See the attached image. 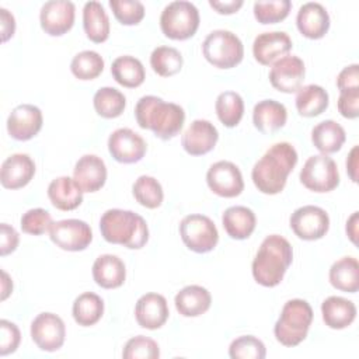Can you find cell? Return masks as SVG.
I'll list each match as a JSON object with an SVG mask.
<instances>
[{
	"label": "cell",
	"instance_id": "obj_35",
	"mask_svg": "<svg viewBox=\"0 0 359 359\" xmlns=\"http://www.w3.org/2000/svg\"><path fill=\"white\" fill-rule=\"evenodd\" d=\"M72 314L79 325H94L101 320L104 314V302L98 294L93 292H84L74 299Z\"/></svg>",
	"mask_w": 359,
	"mask_h": 359
},
{
	"label": "cell",
	"instance_id": "obj_42",
	"mask_svg": "<svg viewBox=\"0 0 359 359\" xmlns=\"http://www.w3.org/2000/svg\"><path fill=\"white\" fill-rule=\"evenodd\" d=\"M292 8L290 0H273V1H255L254 17L261 24H275L285 20Z\"/></svg>",
	"mask_w": 359,
	"mask_h": 359
},
{
	"label": "cell",
	"instance_id": "obj_32",
	"mask_svg": "<svg viewBox=\"0 0 359 359\" xmlns=\"http://www.w3.org/2000/svg\"><path fill=\"white\" fill-rule=\"evenodd\" d=\"M330 283L346 293H356L359 289V264L355 257H342L335 261L328 272Z\"/></svg>",
	"mask_w": 359,
	"mask_h": 359
},
{
	"label": "cell",
	"instance_id": "obj_16",
	"mask_svg": "<svg viewBox=\"0 0 359 359\" xmlns=\"http://www.w3.org/2000/svg\"><path fill=\"white\" fill-rule=\"evenodd\" d=\"M76 7L69 0H49L43 3L39 13L42 29L50 36H60L72 29Z\"/></svg>",
	"mask_w": 359,
	"mask_h": 359
},
{
	"label": "cell",
	"instance_id": "obj_12",
	"mask_svg": "<svg viewBox=\"0 0 359 359\" xmlns=\"http://www.w3.org/2000/svg\"><path fill=\"white\" fill-rule=\"evenodd\" d=\"M209 189L222 198L238 196L244 189V180L240 168L227 160L213 163L206 172Z\"/></svg>",
	"mask_w": 359,
	"mask_h": 359
},
{
	"label": "cell",
	"instance_id": "obj_36",
	"mask_svg": "<svg viewBox=\"0 0 359 359\" xmlns=\"http://www.w3.org/2000/svg\"><path fill=\"white\" fill-rule=\"evenodd\" d=\"M215 111L224 126L234 128L240 123L244 115L243 97L236 91H223L216 98Z\"/></svg>",
	"mask_w": 359,
	"mask_h": 359
},
{
	"label": "cell",
	"instance_id": "obj_1",
	"mask_svg": "<svg viewBox=\"0 0 359 359\" xmlns=\"http://www.w3.org/2000/svg\"><path fill=\"white\" fill-rule=\"evenodd\" d=\"M297 158V151L290 143L272 144L252 167L251 178L255 188L266 195H276L283 191Z\"/></svg>",
	"mask_w": 359,
	"mask_h": 359
},
{
	"label": "cell",
	"instance_id": "obj_26",
	"mask_svg": "<svg viewBox=\"0 0 359 359\" xmlns=\"http://www.w3.org/2000/svg\"><path fill=\"white\" fill-rule=\"evenodd\" d=\"M93 278L104 289H116L123 285L126 268L123 261L112 254L100 255L93 264Z\"/></svg>",
	"mask_w": 359,
	"mask_h": 359
},
{
	"label": "cell",
	"instance_id": "obj_27",
	"mask_svg": "<svg viewBox=\"0 0 359 359\" xmlns=\"http://www.w3.org/2000/svg\"><path fill=\"white\" fill-rule=\"evenodd\" d=\"M177 311L184 317H199L206 313L212 304L209 290L199 285L182 287L174 297Z\"/></svg>",
	"mask_w": 359,
	"mask_h": 359
},
{
	"label": "cell",
	"instance_id": "obj_17",
	"mask_svg": "<svg viewBox=\"0 0 359 359\" xmlns=\"http://www.w3.org/2000/svg\"><path fill=\"white\" fill-rule=\"evenodd\" d=\"M42 122V112L36 105L21 104L10 112L7 118V132L13 139L25 142L38 135Z\"/></svg>",
	"mask_w": 359,
	"mask_h": 359
},
{
	"label": "cell",
	"instance_id": "obj_21",
	"mask_svg": "<svg viewBox=\"0 0 359 359\" xmlns=\"http://www.w3.org/2000/svg\"><path fill=\"white\" fill-rule=\"evenodd\" d=\"M35 175V163L25 153L8 156L0 168V182L7 189H18L29 184Z\"/></svg>",
	"mask_w": 359,
	"mask_h": 359
},
{
	"label": "cell",
	"instance_id": "obj_13",
	"mask_svg": "<svg viewBox=\"0 0 359 359\" xmlns=\"http://www.w3.org/2000/svg\"><path fill=\"white\" fill-rule=\"evenodd\" d=\"M66 327L63 320L53 313H41L31 323V338L45 352H55L65 344Z\"/></svg>",
	"mask_w": 359,
	"mask_h": 359
},
{
	"label": "cell",
	"instance_id": "obj_4",
	"mask_svg": "<svg viewBox=\"0 0 359 359\" xmlns=\"http://www.w3.org/2000/svg\"><path fill=\"white\" fill-rule=\"evenodd\" d=\"M100 231L105 241L125 245L129 250H140L149 240L146 220L132 210H105L100 219Z\"/></svg>",
	"mask_w": 359,
	"mask_h": 359
},
{
	"label": "cell",
	"instance_id": "obj_15",
	"mask_svg": "<svg viewBox=\"0 0 359 359\" xmlns=\"http://www.w3.org/2000/svg\"><path fill=\"white\" fill-rule=\"evenodd\" d=\"M146 142L143 137L129 128H119L108 137V150L114 160L122 164H133L140 161L146 154Z\"/></svg>",
	"mask_w": 359,
	"mask_h": 359
},
{
	"label": "cell",
	"instance_id": "obj_49",
	"mask_svg": "<svg viewBox=\"0 0 359 359\" xmlns=\"http://www.w3.org/2000/svg\"><path fill=\"white\" fill-rule=\"evenodd\" d=\"M18 241H20V237L15 229L7 223H1L0 224V254L4 257L15 251Z\"/></svg>",
	"mask_w": 359,
	"mask_h": 359
},
{
	"label": "cell",
	"instance_id": "obj_8",
	"mask_svg": "<svg viewBox=\"0 0 359 359\" xmlns=\"http://www.w3.org/2000/svg\"><path fill=\"white\" fill-rule=\"evenodd\" d=\"M180 236L187 248L198 254L212 251L219 241V231L213 220L199 213L188 215L181 220Z\"/></svg>",
	"mask_w": 359,
	"mask_h": 359
},
{
	"label": "cell",
	"instance_id": "obj_14",
	"mask_svg": "<svg viewBox=\"0 0 359 359\" xmlns=\"http://www.w3.org/2000/svg\"><path fill=\"white\" fill-rule=\"evenodd\" d=\"M304 62L294 55H286L276 60L269 72V81L280 93H296L304 80Z\"/></svg>",
	"mask_w": 359,
	"mask_h": 359
},
{
	"label": "cell",
	"instance_id": "obj_52",
	"mask_svg": "<svg viewBox=\"0 0 359 359\" xmlns=\"http://www.w3.org/2000/svg\"><path fill=\"white\" fill-rule=\"evenodd\" d=\"M346 171L353 182L358 181V146H353L346 158Z\"/></svg>",
	"mask_w": 359,
	"mask_h": 359
},
{
	"label": "cell",
	"instance_id": "obj_6",
	"mask_svg": "<svg viewBox=\"0 0 359 359\" xmlns=\"http://www.w3.org/2000/svg\"><path fill=\"white\" fill-rule=\"evenodd\" d=\"M205 59L219 69H231L244 57L241 39L227 29H215L208 34L202 43Z\"/></svg>",
	"mask_w": 359,
	"mask_h": 359
},
{
	"label": "cell",
	"instance_id": "obj_37",
	"mask_svg": "<svg viewBox=\"0 0 359 359\" xmlns=\"http://www.w3.org/2000/svg\"><path fill=\"white\" fill-rule=\"evenodd\" d=\"M93 105L100 116L112 119L118 118L123 112L126 107V98L119 90L114 87H101L94 94Z\"/></svg>",
	"mask_w": 359,
	"mask_h": 359
},
{
	"label": "cell",
	"instance_id": "obj_25",
	"mask_svg": "<svg viewBox=\"0 0 359 359\" xmlns=\"http://www.w3.org/2000/svg\"><path fill=\"white\" fill-rule=\"evenodd\" d=\"M48 198L56 209L67 212L81 205L83 191L74 178L63 175L50 181L48 185Z\"/></svg>",
	"mask_w": 359,
	"mask_h": 359
},
{
	"label": "cell",
	"instance_id": "obj_18",
	"mask_svg": "<svg viewBox=\"0 0 359 359\" xmlns=\"http://www.w3.org/2000/svg\"><path fill=\"white\" fill-rule=\"evenodd\" d=\"M292 49V39L283 31L262 32L255 36L252 43V55L255 60L264 66L273 65L286 56Z\"/></svg>",
	"mask_w": 359,
	"mask_h": 359
},
{
	"label": "cell",
	"instance_id": "obj_19",
	"mask_svg": "<svg viewBox=\"0 0 359 359\" xmlns=\"http://www.w3.org/2000/svg\"><path fill=\"white\" fill-rule=\"evenodd\" d=\"M219 140L216 126L206 119H195L182 133L181 144L191 156H203L213 150Z\"/></svg>",
	"mask_w": 359,
	"mask_h": 359
},
{
	"label": "cell",
	"instance_id": "obj_7",
	"mask_svg": "<svg viewBox=\"0 0 359 359\" xmlns=\"http://www.w3.org/2000/svg\"><path fill=\"white\" fill-rule=\"evenodd\" d=\"M199 11L191 1L177 0L168 3L160 15L163 34L175 41H184L195 35L199 27Z\"/></svg>",
	"mask_w": 359,
	"mask_h": 359
},
{
	"label": "cell",
	"instance_id": "obj_38",
	"mask_svg": "<svg viewBox=\"0 0 359 359\" xmlns=\"http://www.w3.org/2000/svg\"><path fill=\"white\" fill-rule=\"evenodd\" d=\"M184 59L178 49L172 46H157L150 55V66L161 77L177 74L182 67Z\"/></svg>",
	"mask_w": 359,
	"mask_h": 359
},
{
	"label": "cell",
	"instance_id": "obj_3",
	"mask_svg": "<svg viewBox=\"0 0 359 359\" xmlns=\"http://www.w3.org/2000/svg\"><path fill=\"white\" fill-rule=\"evenodd\" d=\"M292 261L293 248L290 243L279 234L266 236L252 259V276L257 283L273 287L282 282Z\"/></svg>",
	"mask_w": 359,
	"mask_h": 359
},
{
	"label": "cell",
	"instance_id": "obj_11",
	"mask_svg": "<svg viewBox=\"0 0 359 359\" xmlns=\"http://www.w3.org/2000/svg\"><path fill=\"white\" fill-rule=\"evenodd\" d=\"M289 223L293 233L306 241L323 238L330 229L328 213L323 208L314 205L297 208L292 213Z\"/></svg>",
	"mask_w": 359,
	"mask_h": 359
},
{
	"label": "cell",
	"instance_id": "obj_34",
	"mask_svg": "<svg viewBox=\"0 0 359 359\" xmlns=\"http://www.w3.org/2000/svg\"><path fill=\"white\" fill-rule=\"evenodd\" d=\"M111 74L118 84L128 88L139 87L146 77L142 62L130 55L116 57L111 65Z\"/></svg>",
	"mask_w": 359,
	"mask_h": 359
},
{
	"label": "cell",
	"instance_id": "obj_29",
	"mask_svg": "<svg viewBox=\"0 0 359 359\" xmlns=\"http://www.w3.org/2000/svg\"><path fill=\"white\" fill-rule=\"evenodd\" d=\"M222 223L226 233L234 240H245L255 230V213L247 206H230L222 215Z\"/></svg>",
	"mask_w": 359,
	"mask_h": 359
},
{
	"label": "cell",
	"instance_id": "obj_28",
	"mask_svg": "<svg viewBox=\"0 0 359 359\" xmlns=\"http://www.w3.org/2000/svg\"><path fill=\"white\" fill-rule=\"evenodd\" d=\"M323 321L332 330H344L356 318V306L341 296H330L321 304Z\"/></svg>",
	"mask_w": 359,
	"mask_h": 359
},
{
	"label": "cell",
	"instance_id": "obj_48",
	"mask_svg": "<svg viewBox=\"0 0 359 359\" xmlns=\"http://www.w3.org/2000/svg\"><path fill=\"white\" fill-rule=\"evenodd\" d=\"M337 87L339 88V93L359 88V65L358 63L349 65L339 72V74L337 76Z\"/></svg>",
	"mask_w": 359,
	"mask_h": 359
},
{
	"label": "cell",
	"instance_id": "obj_33",
	"mask_svg": "<svg viewBox=\"0 0 359 359\" xmlns=\"http://www.w3.org/2000/svg\"><path fill=\"white\" fill-rule=\"evenodd\" d=\"M328 93L318 84H307L296 91V109L299 115L313 118L323 114L328 108Z\"/></svg>",
	"mask_w": 359,
	"mask_h": 359
},
{
	"label": "cell",
	"instance_id": "obj_45",
	"mask_svg": "<svg viewBox=\"0 0 359 359\" xmlns=\"http://www.w3.org/2000/svg\"><path fill=\"white\" fill-rule=\"evenodd\" d=\"M52 224H53V220H52L50 213L42 208H35V209L27 210L21 216V220H20L21 230L24 233L32 234V236H41V234L49 231Z\"/></svg>",
	"mask_w": 359,
	"mask_h": 359
},
{
	"label": "cell",
	"instance_id": "obj_53",
	"mask_svg": "<svg viewBox=\"0 0 359 359\" xmlns=\"http://www.w3.org/2000/svg\"><path fill=\"white\" fill-rule=\"evenodd\" d=\"M346 236L353 244H358V212H353L346 220Z\"/></svg>",
	"mask_w": 359,
	"mask_h": 359
},
{
	"label": "cell",
	"instance_id": "obj_54",
	"mask_svg": "<svg viewBox=\"0 0 359 359\" xmlns=\"http://www.w3.org/2000/svg\"><path fill=\"white\" fill-rule=\"evenodd\" d=\"M13 292V282L6 271H1V300H6Z\"/></svg>",
	"mask_w": 359,
	"mask_h": 359
},
{
	"label": "cell",
	"instance_id": "obj_43",
	"mask_svg": "<svg viewBox=\"0 0 359 359\" xmlns=\"http://www.w3.org/2000/svg\"><path fill=\"white\" fill-rule=\"evenodd\" d=\"M160 356L158 344L144 335L130 338L122 351L125 359H157Z\"/></svg>",
	"mask_w": 359,
	"mask_h": 359
},
{
	"label": "cell",
	"instance_id": "obj_9",
	"mask_svg": "<svg viewBox=\"0 0 359 359\" xmlns=\"http://www.w3.org/2000/svg\"><path fill=\"white\" fill-rule=\"evenodd\" d=\"M300 182L313 192H330L339 185L337 163L327 154H316L306 160L299 174Z\"/></svg>",
	"mask_w": 359,
	"mask_h": 359
},
{
	"label": "cell",
	"instance_id": "obj_5",
	"mask_svg": "<svg viewBox=\"0 0 359 359\" xmlns=\"http://www.w3.org/2000/svg\"><path fill=\"white\" fill-rule=\"evenodd\" d=\"M313 321V309L303 299L287 300L273 327L275 338L287 348L297 346L309 334Z\"/></svg>",
	"mask_w": 359,
	"mask_h": 359
},
{
	"label": "cell",
	"instance_id": "obj_46",
	"mask_svg": "<svg viewBox=\"0 0 359 359\" xmlns=\"http://www.w3.org/2000/svg\"><path fill=\"white\" fill-rule=\"evenodd\" d=\"M20 341L21 332L18 327L8 320H0V356L15 352Z\"/></svg>",
	"mask_w": 359,
	"mask_h": 359
},
{
	"label": "cell",
	"instance_id": "obj_23",
	"mask_svg": "<svg viewBox=\"0 0 359 359\" xmlns=\"http://www.w3.org/2000/svg\"><path fill=\"white\" fill-rule=\"evenodd\" d=\"M296 25L303 36L320 39L330 29V14L323 4L309 1L300 6L296 15Z\"/></svg>",
	"mask_w": 359,
	"mask_h": 359
},
{
	"label": "cell",
	"instance_id": "obj_40",
	"mask_svg": "<svg viewBox=\"0 0 359 359\" xmlns=\"http://www.w3.org/2000/svg\"><path fill=\"white\" fill-rule=\"evenodd\" d=\"M70 70L79 80H93L102 73L104 59L95 50H81L72 59Z\"/></svg>",
	"mask_w": 359,
	"mask_h": 359
},
{
	"label": "cell",
	"instance_id": "obj_41",
	"mask_svg": "<svg viewBox=\"0 0 359 359\" xmlns=\"http://www.w3.org/2000/svg\"><path fill=\"white\" fill-rule=\"evenodd\" d=\"M266 348L264 342L254 335H241L231 341L229 356L231 359H264Z\"/></svg>",
	"mask_w": 359,
	"mask_h": 359
},
{
	"label": "cell",
	"instance_id": "obj_50",
	"mask_svg": "<svg viewBox=\"0 0 359 359\" xmlns=\"http://www.w3.org/2000/svg\"><path fill=\"white\" fill-rule=\"evenodd\" d=\"M0 25H1V41H8L15 32L14 15L4 7H0Z\"/></svg>",
	"mask_w": 359,
	"mask_h": 359
},
{
	"label": "cell",
	"instance_id": "obj_22",
	"mask_svg": "<svg viewBox=\"0 0 359 359\" xmlns=\"http://www.w3.org/2000/svg\"><path fill=\"white\" fill-rule=\"evenodd\" d=\"M73 178L83 192H95L107 181V165L101 157L84 154L74 164Z\"/></svg>",
	"mask_w": 359,
	"mask_h": 359
},
{
	"label": "cell",
	"instance_id": "obj_44",
	"mask_svg": "<svg viewBox=\"0 0 359 359\" xmlns=\"http://www.w3.org/2000/svg\"><path fill=\"white\" fill-rule=\"evenodd\" d=\"M109 7L123 25H136L144 17V6L139 0H109Z\"/></svg>",
	"mask_w": 359,
	"mask_h": 359
},
{
	"label": "cell",
	"instance_id": "obj_31",
	"mask_svg": "<svg viewBox=\"0 0 359 359\" xmlns=\"http://www.w3.org/2000/svg\"><path fill=\"white\" fill-rule=\"evenodd\" d=\"M83 28L87 38L95 43L109 36V18L100 1H87L83 7Z\"/></svg>",
	"mask_w": 359,
	"mask_h": 359
},
{
	"label": "cell",
	"instance_id": "obj_20",
	"mask_svg": "<svg viewBox=\"0 0 359 359\" xmlns=\"http://www.w3.org/2000/svg\"><path fill=\"white\" fill-rule=\"evenodd\" d=\"M170 310L167 300L160 293H146L140 296L135 306L137 324L146 330L161 328L168 320Z\"/></svg>",
	"mask_w": 359,
	"mask_h": 359
},
{
	"label": "cell",
	"instance_id": "obj_30",
	"mask_svg": "<svg viewBox=\"0 0 359 359\" xmlns=\"http://www.w3.org/2000/svg\"><path fill=\"white\" fill-rule=\"evenodd\" d=\"M346 140L345 129L332 119L317 123L311 130V142L321 154L337 153Z\"/></svg>",
	"mask_w": 359,
	"mask_h": 359
},
{
	"label": "cell",
	"instance_id": "obj_24",
	"mask_svg": "<svg viewBox=\"0 0 359 359\" xmlns=\"http://www.w3.org/2000/svg\"><path fill=\"white\" fill-rule=\"evenodd\" d=\"M287 119L286 107L275 100H262L254 105V126L265 135H271L285 126Z\"/></svg>",
	"mask_w": 359,
	"mask_h": 359
},
{
	"label": "cell",
	"instance_id": "obj_2",
	"mask_svg": "<svg viewBox=\"0 0 359 359\" xmlns=\"http://www.w3.org/2000/svg\"><path fill=\"white\" fill-rule=\"evenodd\" d=\"M135 118L142 129H150L158 139L175 137L185 122L184 108L174 102H165L156 95H143L135 107Z\"/></svg>",
	"mask_w": 359,
	"mask_h": 359
},
{
	"label": "cell",
	"instance_id": "obj_47",
	"mask_svg": "<svg viewBox=\"0 0 359 359\" xmlns=\"http://www.w3.org/2000/svg\"><path fill=\"white\" fill-rule=\"evenodd\" d=\"M337 105L344 118L356 119L359 115V88L339 93Z\"/></svg>",
	"mask_w": 359,
	"mask_h": 359
},
{
	"label": "cell",
	"instance_id": "obj_10",
	"mask_svg": "<svg viewBox=\"0 0 359 359\" xmlns=\"http://www.w3.org/2000/svg\"><path fill=\"white\" fill-rule=\"evenodd\" d=\"M49 237L53 244L65 251H83L93 241L90 224L79 219H65L53 222L49 229Z\"/></svg>",
	"mask_w": 359,
	"mask_h": 359
},
{
	"label": "cell",
	"instance_id": "obj_39",
	"mask_svg": "<svg viewBox=\"0 0 359 359\" xmlns=\"http://www.w3.org/2000/svg\"><path fill=\"white\" fill-rule=\"evenodd\" d=\"M135 199L147 209H156L163 203L164 192L161 184L150 175H140L132 185Z\"/></svg>",
	"mask_w": 359,
	"mask_h": 359
},
{
	"label": "cell",
	"instance_id": "obj_51",
	"mask_svg": "<svg viewBox=\"0 0 359 359\" xmlns=\"http://www.w3.org/2000/svg\"><path fill=\"white\" fill-rule=\"evenodd\" d=\"M244 4L243 0H230V1H220V0H209V6L215 8L219 14H233Z\"/></svg>",
	"mask_w": 359,
	"mask_h": 359
}]
</instances>
